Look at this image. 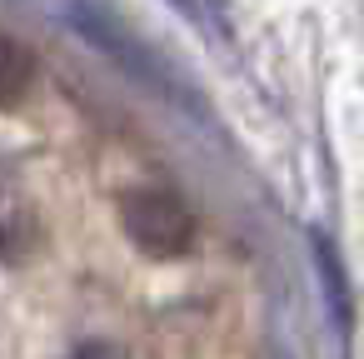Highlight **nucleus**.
Listing matches in <instances>:
<instances>
[{"label":"nucleus","mask_w":364,"mask_h":359,"mask_svg":"<svg viewBox=\"0 0 364 359\" xmlns=\"http://www.w3.org/2000/svg\"><path fill=\"white\" fill-rule=\"evenodd\" d=\"M70 359H125V349H120V344H110V339H85Z\"/></svg>","instance_id":"4"},{"label":"nucleus","mask_w":364,"mask_h":359,"mask_svg":"<svg viewBox=\"0 0 364 359\" xmlns=\"http://www.w3.org/2000/svg\"><path fill=\"white\" fill-rule=\"evenodd\" d=\"M31 85H36V55L21 41L0 36V110L21 105L31 95Z\"/></svg>","instance_id":"2"},{"label":"nucleus","mask_w":364,"mask_h":359,"mask_svg":"<svg viewBox=\"0 0 364 359\" xmlns=\"http://www.w3.org/2000/svg\"><path fill=\"white\" fill-rule=\"evenodd\" d=\"M31 250H36V215H31L21 200L0 205V259H6V264H21Z\"/></svg>","instance_id":"3"},{"label":"nucleus","mask_w":364,"mask_h":359,"mask_svg":"<svg viewBox=\"0 0 364 359\" xmlns=\"http://www.w3.org/2000/svg\"><path fill=\"white\" fill-rule=\"evenodd\" d=\"M120 225L130 245L155 259H180L195 245V215L170 190H130L120 200Z\"/></svg>","instance_id":"1"}]
</instances>
